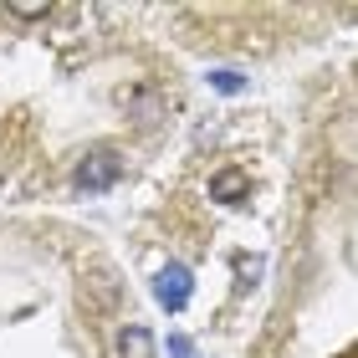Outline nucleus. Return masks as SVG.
Segmentation results:
<instances>
[{
	"instance_id": "f257e3e1",
	"label": "nucleus",
	"mask_w": 358,
	"mask_h": 358,
	"mask_svg": "<svg viewBox=\"0 0 358 358\" xmlns=\"http://www.w3.org/2000/svg\"><path fill=\"white\" fill-rule=\"evenodd\" d=\"M118 174H123V159L113 154V149H92L83 164H77V189H113L118 185Z\"/></svg>"
},
{
	"instance_id": "6e6552de",
	"label": "nucleus",
	"mask_w": 358,
	"mask_h": 358,
	"mask_svg": "<svg viewBox=\"0 0 358 358\" xmlns=\"http://www.w3.org/2000/svg\"><path fill=\"white\" fill-rule=\"evenodd\" d=\"M241 287H256V276H262V262H246V256H241Z\"/></svg>"
},
{
	"instance_id": "7ed1b4c3",
	"label": "nucleus",
	"mask_w": 358,
	"mask_h": 358,
	"mask_svg": "<svg viewBox=\"0 0 358 358\" xmlns=\"http://www.w3.org/2000/svg\"><path fill=\"white\" fill-rule=\"evenodd\" d=\"M154 333L143 328V322H128V328L118 333V358H154Z\"/></svg>"
},
{
	"instance_id": "0eeeda50",
	"label": "nucleus",
	"mask_w": 358,
	"mask_h": 358,
	"mask_svg": "<svg viewBox=\"0 0 358 358\" xmlns=\"http://www.w3.org/2000/svg\"><path fill=\"white\" fill-rule=\"evenodd\" d=\"M169 358H194V343H189L185 333H174V338H169Z\"/></svg>"
},
{
	"instance_id": "20e7f679",
	"label": "nucleus",
	"mask_w": 358,
	"mask_h": 358,
	"mask_svg": "<svg viewBox=\"0 0 358 358\" xmlns=\"http://www.w3.org/2000/svg\"><path fill=\"white\" fill-rule=\"evenodd\" d=\"M246 189H251L246 169H220L215 179H210V200H225V205H236V200H241Z\"/></svg>"
},
{
	"instance_id": "423d86ee",
	"label": "nucleus",
	"mask_w": 358,
	"mask_h": 358,
	"mask_svg": "<svg viewBox=\"0 0 358 358\" xmlns=\"http://www.w3.org/2000/svg\"><path fill=\"white\" fill-rule=\"evenodd\" d=\"M10 15H15V21H41V15L46 10H52V6H46V0H10V6H6Z\"/></svg>"
},
{
	"instance_id": "f03ea898",
	"label": "nucleus",
	"mask_w": 358,
	"mask_h": 358,
	"mask_svg": "<svg viewBox=\"0 0 358 358\" xmlns=\"http://www.w3.org/2000/svg\"><path fill=\"white\" fill-rule=\"evenodd\" d=\"M189 292H194V276H189V266H179V262H169L164 271L154 276V297H159V307H169V313H179V307L189 302Z\"/></svg>"
},
{
	"instance_id": "39448f33",
	"label": "nucleus",
	"mask_w": 358,
	"mask_h": 358,
	"mask_svg": "<svg viewBox=\"0 0 358 358\" xmlns=\"http://www.w3.org/2000/svg\"><path fill=\"white\" fill-rule=\"evenodd\" d=\"M210 87L215 92H246V77H241L236 67H220V72H210Z\"/></svg>"
}]
</instances>
